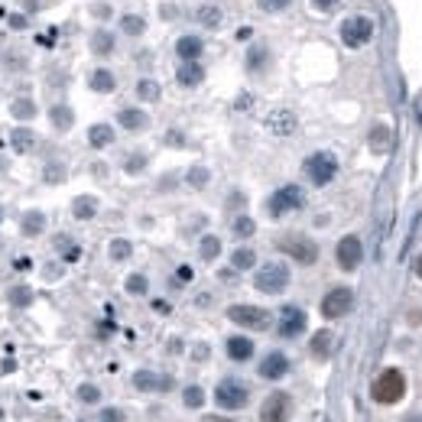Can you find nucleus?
<instances>
[{
	"instance_id": "obj_1",
	"label": "nucleus",
	"mask_w": 422,
	"mask_h": 422,
	"mask_svg": "<svg viewBox=\"0 0 422 422\" xmlns=\"http://www.w3.org/2000/svg\"><path fill=\"white\" fill-rule=\"evenodd\" d=\"M371 393H373V399H377V403H383V406L399 403V399H403V393H406V377L397 371V367H390V371H383L377 380H373Z\"/></svg>"
},
{
	"instance_id": "obj_2",
	"label": "nucleus",
	"mask_w": 422,
	"mask_h": 422,
	"mask_svg": "<svg viewBox=\"0 0 422 422\" xmlns=\"http://www.w3.org/2000/svg\"><path fill=\"white\" fill-rule=\"evenodd\" d=\"M253 286L260 289V293H267V295L283 293V289L289 286V267L286 263H279V260L263 263L260 270H257V276H253Z\"/></svg>"
},
{
	"instance_id": "obj_3",
	"label": "nucleus",
	"mask_w": 422,
	"mask_h": 422,
	"mask_svg": "<svg viewBox=\"0 0 422 422\" xmlns=\"http://www.w3.org/2000/svg\"><path fill=\"white\" fill-rule=\"evenodd\" d=\"M247 399H250V390H247L244 380H237V377L221 380L218 390H215V403L221 409H241V406H247Z\"/></svg>"
},
{
	"instance_id": "obj_4",
	"label": "nucleus",
	"mask_w": 422,
	"mask_h": 422,
	"mask_svg": "<svg viewBox=\"0 0 422 422\" xmlns=\"http://www.w3.org/2000/svg\"><path fill=\"white\" fill-rule=\"evenodd\" d=\"M302 169H305V176H309V182L321 188L338 176V160L331 156V153H312V156L305 160Z\"/></svg>"
},
{
	"instance_id": "obj_5",
	"label": "nucleus",
	"mask_w": 422,
	"mask_h": 422,
	"mask_svg": "<svg viewBox=\"0 0 422 422\" xmlns=\"http://www.w3.org/2000/svg\"><path fill=\"white\" fill-rule=\"evenodd\" d=\"M302 205H305V192H302V188H299V186H283V188H276V192L270 195L267 211H270L273 218H283V215L302 208Z\"/></svg>"
},
{
	"instance_id": "obj_6",
	"label": "nucleus",
	"mask_w": 422,
	"mask_h": 422,
	"mask_svg": "<svg viewBox=\"0 0 422 422\" xmlns=\"http://www.w3.org/2000/svg\"><path fill=\"white\" fill-rule=\"evenodd\" d=\"M371 36H373L371 17H347L345 23H341V42H345L347 49H361V46H367Z\"/></svg>"
},
{
	"instance_id": "obj_7",
	"label": "nucleus",
	"mask_w": 422,
	"mask_h": 422,
	"mask_svg": "<svg viewBox=\"0 0 422 422\" xmlns=\"http://www.w3.org/2000/svg\"><path fill=\"white\" fill-rule=\"evenodd\" d=\"M228 319L234 321V325H241V328H253V331L270 328V312L260 309V305H231Z\"/></svg>"
},
{
	"instance_id": "obj_8",
	"label": "nucleus",
	"mask_w": 422,
	"mask_h": 422,
	"mask_svg": "<svg viewBox=\"0 0 422 422\" xmlns=\"http://www.w3.org/2000/svg\"><path fill=\"white\" fill-rule=\"evenodd\" d=\"M351 305H354V293L347 286H335L321 299V315H325V319H341V315L351 312Z\"/></svg>"
},
{
	"instance_id": "obj_9",
	"label": "nucleus",
	"mask_w": 422,
	"mask_h": 422,
	"mask_svg": "<svg viewBox=\"0 0 422 422\" xmlns=\"http://www.w3.org/2000/svg\"><path fill=\"white\" fill-rule=\"evenodd\" d=\"M335 257H338V267H341V270H345V273H354L357 267H361V260H364V244H361V237H354V234L341 237V241H338Z\"/></svg>"
},
{
	"instance_id": "obj_10",
	"label": "nucleus",
	"mask_w": 422,
	"mask_h": 422,
	"mask_svg": "<svg viewBox=\"0 0 422 422\" xmlns=\"http://www.w3.org/2000/svg\"><path fill=\"white\" fill-rule=\"evenodd\" d=\"M293 416V399L286 393H270L260 406V422H289Z\"/></svg>"
},
{
	"instance_id": "obj_11",
	"label": "nucleus",
	"mask_w": 422,
	"mask_h": 422,
	"mask_svg": "<svg viewBox=\"0 0 422 422\" xmlns=\"http://www.w3.org/2000/svg\"><path fill=\"white\" fill-rule=\"evenodd\" d=\"M279 247H283L295 263H302V267H312V263L319 260V247H315V241H309V237H286Z\"/></svg>"
},
{
	"instance_id": "obj_12",
	"label": "nucleus",
	"mask_w": 422,
	"mask_h": 422,
	"mask_svg": "<svg viewBox=\"0 0 422 422\" xmlns=\"http://www.w3.org/2000/svg\"><path fill=\"white\" fill-rule=\"evenodd\" d=\"M276 331L283 338H295L305 331V312L299 305H283V312H279V321H276Z\"/></svg>"
},
{
	"instance_id": "obj_13",
	"label": "nucleus",
	"mask_w": 422,
	"mask_h": 422,
	"mask_svg": "<svg viewBox=\"0 0 422 422\" xmlns=\"http://www.w3.org/2000/svg\"><path fill=\"white\" fill-rule=\"evenodd\" d=\"M295 127H299V120H295V114H293V110H286V108L270 110V117H267V130L276 134V136L295 134Z\"/></svg>"
},
{
	"instance_id": "obj_14",
	"label": "nucleus",
	"mask_w": 422,
	"mask_h": 422,
	"mask_svg": "<svg viewBox=\"0 0 422 422\" xmlns=\"http://www.w3.org/2000/svg\"><path fill=\"white\" fill-rule=\"evenodd\" d=\"M286 373H289V357L286 354L270 351V354L263 357V364H260V377L263 380H279V377H286Z\"/></svg>"
},
{
	"instance_id": "obj_15",
	"label": "nucleus",
	"mask_w": 422,
	"mask_h": 422,
	"mask_svg": "<svg viewBox=\"0 0 422 422\" xmlns=\"http://www.w3.org/2000/svg\"><path fill=\"white\" fill-rule=\"evenodd\" d=\"M134 387L143 390V393H160V390L172 387V377H160V373H153V371H136L134 373Z\"/></svg>"
},
{
	"instance_id": "obj_16",
	"label": "nucleus",
	"mask_w": 422,
	"mask_h": 422,
	"mask_svg": "<svg viewBox=\"0 0 422 422\" xmlns=\"http://www.w3.org/2000/svg\"><path fill=\"white\" fill-rule=\"evenodd\" d=\"M88 88L98 91V94H110L114 88H117V78H114L110 68H94L91 75H88Z\"/></svg>"
},
{
	"instance_id": "obj_17",
	"label": "nucleus",
	"mask_w": 422,
	"mask_h": 422,
	"mask_svg": "<svg viewBox=\"0 0 422 422\" xmlns=\"http://www.w3.org/2000/svg\"><path fill=\"white\" fill-rule=\"evenodd\" d=\"M202 49H205V42L198 39V36H182V39L176 42V56L182 62H198Z\"/></svg>"
},
{
	"instance_id": "obj_18",
	"label": "nucleus",
	"mask_w": 422,
	"mask_h": 422,
	"mask_svg": "<svg viewBox=\"0 0 422 422\" xmlns=\"http://www.w3.org/2000/svg\"><path fill=\"white\" fill-rule=\"evenodd\" d=\"M117 120H120V127H124V130H130V134H136V130H146V127H150V117H146L143 110H136V108H124L117 114Z\"/></svg>"
},
{
	"instance_id": "obj_19",
	"label": "nucleus",
	"mask_w": 422,
	"mask_h": 422,
	"mask_svg": "<svg viewBox=\"0 0 422 422\" xmlns=\"http://www.w3.org/2000/svg\"><path fill=\"white\" fill-rule=\"evenodd\" d=\"M202 78H205V68L198 62H182V68L176 72V82L182 88H195V84H202Z\"/></svg>"
},
{
	"instance_id": "obj_20",
	"label": "nucleus",
	"mask_w": 422,
	"mask_h": 422,
	"mask_svg": "<svg viewBox=\"0 0 422 422\" xmlns=\"http://www.w3.org/2000/svg\"><path fill=\"white\" fill-rule=\"evenodd\" d=\"M228 357L231 361H250L253 357V341L244 335H234L228 338Z\"/></svg>"
},
{
	"instance_id": "obj_21",
	"label": "nucleus",
	"mask_w": 422,
	"mask_h": 422,
	"mask_svg": "<svg viewBox=\"0 0 422 422\" xmlns=\"http://www.w3.org/2000/svg\"><path fill=\"white\" fill-rule=\"evenodd\" d=\"M88 143H91L94 150L110 146V143H114V127H110V124H94L91 130H88Z\"/></svg>"
},
{
	"instance_id": "obj_22",
	"label": "nucleus",
	"mask_w": 422,
	"mask_h": 422,
	"mask_svg": "<svg viewBox=\"0 0 422 422\" xmlns=\"http://www.w3.org/2000/svg\"><path fill=\"white\" fill-rule=\"evenodd\" d=\"M10 146L17 153H30L36 146V134L30 127H17V130H10Z\"/></svg>"
},
{
	"instance_id": "obj_23",
	"label": "nucleus",
	"mask_w": 422,
	"mask_h": 422,
	"mask_svg": "<svg viewBox=\"0 0 422 422\" xmlns=\"http://www.w3.org/2000/svg\"><path fill=\"white\" fill-rule=\"evenodd\" d=\"M72 215H75L78 221H88L98 215V198L94 195H78L75 202H72Z\"/></svg>"
},
{
	"instance_id": "obj_24",
	"label": "nucleus",
	"mask_w": 422,
	"mask_h": 422,
	"mask_svg": "<svg viewBox=\"0 0 422 422\" xmlns=\"http://www.w3.org/2000/svg\"><path fill=\"white\" fill-rule=\"evenodd\" d=\"M42 228H46V215H42V211H26L23 221H20V231H23V237L42 234Z\"/></svg>"
},
{
	"instance_id": "obj_25",
	"label": "nucleus",
	"mask_w": 422,
	"mask_h": 422,
	"mask_svg": "<svg viewBox=\"0 0 422 422\" xmlns=\"http://www.w3.org/2000/svg\"><path fill=\"white\" fill-rule=\"evenodd\" d=\"M195 20H198L202 26H208V30H218L221 20H224V13H221V7H215V4H205V7H198Z\"/></svg>"
},
{
	"instance_id": "obj_26",
	"label": "nucleus",
	"mask_w": 422,
	"mask_h": 422,
	"mask_svg": "<svg viewBox=\"0 0 422 422\" xmlns=\"http://www.w3.org/2000/svg\"><path fill=\"white\" fill-rule=\"evenodd\" d=\"M49 117H52L56 130H72V124H75V114H72V108H65V104H56V108L49 110Z\"/></svg>"
},
{
	"instance_id": "obj_27",
	"label": "nucleus",
	"mask_w": 422,
	"mask_h": 422,
	"mask_svg": "<svg viewBox=\"0 0 422 422\" xmlns=\"http://www.w3.org/2000/svg\"><path fill=\"white\" fill-rule=\"evenodd\" d=\"M390 143H393V134H390V127L377 124V127L371 130V150H373V153H383V150H390Z\"/></svg>"
},
{
	"instance_id": "obj_28",
	"label": "nucleus",
	"mask_w": 422,
	"mask_h": 422,
	"mask_svg": "<svg viewBox=\"0 0 422 422\" xmlns=\"http://www.w3.org/2000/svg\"><path fill=\"white\" fill-rule=\"evenodd\" d=\"M160 82H153V78H140V82H136V98H140V101H160Z\"/></svg>"
},
{
	"instance_id": "obj_29",
	"label": "nucleus",
	"mask_w": 422,
	"mask_h": 422,
	"mask_svg": "<svg viewBox=\"0 0 422 422\" xmlns=\"http://www.w3.org/2000/svg\"><path fill=\"white\" fill-rule=\"evenodd\" d=\"M91 52H98V56H110V52H114V36H110L108 30H98V33L91 36Z\"/></svg>"
},
{
	"instance_id": "obj_30",
	"label": "nucleus",
	"mask_w": 422,
	"mask_h": 422,
	"mask_svg": "<svg viewBox=\"0 0 422 422\" xmlns=\"http://www.w3.org/2000/svg\"><path fill=\"white\" fill-rule=\"evenodd\" d=\"M120 30H124L127 36H140L146 30V20L136 17V13H124V17H120Z\"/></svg>"
},
{
	"instance_id": "obj_31",
	"label": "nucleus",
	"mask_w": 422,
	"mask_h": 422,
	"mask_svg": "<svg viewBox=\"0 0 422 422\" xmlns=\"http://www.w3.org/2000/svg\"><path fill=\"white\" fill-rule=\"evenodd\" d=\"M198 253H202V260H218L221 253V241L215 234H205L202 244H198Z\"/></svg>"
},
{
	"instance_id": "obj_32",
	"label": "nucleus",
	"mask_w": 422,
	"mask_h": 422,
	"mask_svg": "<svg viewBox=\"0 0 422 422\" xmlns=\"http://www.w3.org/2000/svg\"><path fill=\"white\" fill-rule=\"evenodd\" d=\"M267 59H270V52L263 49V46H250V52H247V68H250V72H263Z\"/></svg>"
},
{
	"instance_id": "obj_33",
	"label": "nucleus",
	"mask_w": 422,
	"mask_h": 422,
	"mask_svg": "<svg viewBox=\"0 0 422 422\" xmlns=\"http://www.w3.org/2000/svg\"><path fill=\"white\" fill-rule=\"evenodd\" d=\"M231 263H234V270H250L253 263H257V253H253L250 247H237L234 257H231Z\"/></svg>"
},
{
	"instance_id": "obj_34",
	"label": "nucleus",
	"mask_w": 422,
	"mask_h": 422,
	"mask_svg": "<svg viewBox=\"0 0 422 422\" xmlns=\"http://www.w3.org/2000/svg\"><path fill=\"white\" fill-rule=\"evenodd\" d=\"M10 114L17 120H30V117H36V104L30 101V98H20V101L10 104Z\"/></svg>"
},
{
	"instance_id": "obj_35",
	"label": "nucleus",
	"mask_w": 422,
	"mask_h": 422,
	"mask_svg": "<svg viewBox=\"0 0 422 422\" xmlns=\"http://www.w3.org/2000/svg\"><path fill=\"white\" fill-rule=\"evenodd\" d=\"M7 299H10V305H17V309H26V305L33 302V289H30V286H13V289H10Z\"/></svg>"
},
{
	"instance_id": "obj_36",
	"label": "nucleus",
	"mask_w": 422,
	"mask_h": 422,
	"mask_svg": "<svg viewBox=\"0 0 422 422\" xmlns=\"http://www.w3.org/2000/svg\"><path fill=\"white\" fill-rule=\"evenodd\" d=\"M331 351V331H319V335L312 338V354L315 357H325Z\"/></svg>"
},
{
	"instance_id": "obj_37",
	"label": "nucleus",
	"mask_w": 422,
	"mask_h": 422,
	"mask_svg": "<svg viewBox=\"0 0 422 422\" xmlns=\"http://www.w3.org/2000/svg\"><path fill=\"white\" fill-rule=\"evenodd\" d=\"M146 289H150V283H146L143 273H130V276H127V293L130 295H143Z\"/></svg>"
},
{
	"instance_id": "obj_38",
	"label": "nucleus",
	"mask_w": 422,
	"mask_h": 422,
	"mask_svg": "<svg viewBox=\"0 0 422 422\" xmlns=\"http://www.w3.org/2000/svg\"><path fill=\"white\" fill-rule=\"evenodd\" d=\"M208 179H211V172L205 166H192V169H188V186H192V188H205V186H208Z\"/></svg>"
},
{
	"instance_id": "obj_39",
	"label": "nucleus",
	"mask_w": 422,
	"mask_h": 422,
	"mask_svg": "<svg viewBox=\"0 0 422 422\" xmlns=\"http://www.w3.org/2000/svg\"><path fill=\"white\" fill-rule=\"evenodd\" d=\"M130 253H134L130 241H110V260H130Z\"/></svg>"
},
{
	"instance_id": "obj_40",
	"label": "nucleus",
	"mask_w": 422,
	"mask_h": 422,
	"mask_svg": "<svg viewBox=\"0 0 422 422\" xmlns=\"http://www.w3.org/2000/svg\"><path fill=\"white\" fill-rule=\"evenodd\" d=\"M182 403H186L188 409H198V406L205 403V393H202V387H186V393H182Z\"/></svg>"
},
{
	"instance_id": "obj_41",
	"label": "nucleus",
	"mask_w": 422,
	"mask_h": 422,
	"mask_svg": "<svg viewBox=\"0 0 422 422\" xmlns=\"http://www.w3.org/2000/svg\"><path fill=\"white\" fill-rule=\"evenodd\" d=\"M253 231H257V224H253V218H247V215H241V218H234V234H237V237H253Z\"/></svg>"
},
{
	"instance_id": "obj_42",
	"label": "nucleus",
	"mask_w": 422,
	"mask_h": 422,
	"mask_svg": "<svg viewBox=\"0 0 422 422\" xmlns=\"http://www.w3.org/2000/svg\"><path fill=\"white\" fill-rule=\"evenodd\" d=\"M78 399H82V403H98V399H101V390L91 387V383H82V387H78Z\"/></svg>"
},
{
	"instance_id": "obj_43",
	"label": "nucleus",
	"mask_w": 422,
	"mask_h": 422,
	"mask_svg": "<svg viewBox=\"0 0 422 422\" xmlns=\"http://www.w3.org/2000/svg\"><path fill=\"white\" fill-rule=\"evenodd\" d=\"M293 0H260V7L267 10V13H276V10H286Z\"/></svg>"
},
{
	"instance_id": "obj_44",
	"label": "nucleus",
	"mask_w": 422,
	"mask_h": 422,
	"mask_svg": "<svg viewBox=\"0 0 422 422\" xmlns=\"http://www.w3.org/2000/svg\"><path fill=\"white\" fill-rule=\"evenodd\" d=\"M143 166H146V156H143V153H134V156L127 160V172H140Z\"/></svg>"
},
{
	"instance_id": "obj_45",
	"label": "nucleus",
	"mask_w": 422,
	"mask_h": 422,
	"mask_svg": "<svg viewBox=\"0 0 422 422\" xmlns=\"http://www.w3.org/2000/svg\"><path fill=\"white\" fill-rule=\"evenodd\" d=\"M101 422H124V413H120V409H104Z\"/></svg>"
},
{
	"instance_id": "obj_46",
	"label": "nucleus",
	"mask_w": 422,
	"mask_h": 422,
	"mask_svg": "<svg viewBox=\"0 0 422 422\" xmlns=\"http://www.w3.org/2000/svg\"><path fill=\"white\" fill-rule=\"evenodd\" d=\"M315 4V10H321V13H328V10H335L341 0H312Z\"/></svg>"
},
{
	"instance_id": "obj_47",
	"label": "nucleus",
	"mask_w": 422,
	"mask_h": 422,
	"mask_svg": "<svg viewBox=\"0 0 422 422\" xmlns=\"http://www.w3.org/2000/svg\"><path fill=\"white\" fill-rule=\"evenodd\" d=\"M62 176H65V169H59V166H49V169H46V182H59Z\"/></svg>"
},
{
	"instance_id": "obj_48",
	"label": "nucleus",
	"mask_w": 422,
	"mask_h": 422,
	"mask_svg": "<svg viewBox=\"0 0 422 422\" xmlns=\"http://www.w3.org/2000/svg\"><path fill=\"white\" fill-rule=\"evenodd\" d=\"M176 279H179V283H188V279H192V270H188V267H179Z\"/></svg>"
},
{
	"instance_id": "obj_49",
	"label": "nucleus",
	"mask_w": 422,
	"mask_h": 422,
	"mask_svg": "<svg viewBox=\"0 0 422 422\" xmlns=\"http://www.w3.org/2000/svg\"><path fill=\"white\" fill-rule=\"evenodd\" d=\"M253 104V98H241V101H237V110H247Z\"/></svg>"
},
{
	"instance_id": "obj_50",
	"label": "nucleus",
	"mask_w": 422,
	"mask_h": 422,
	"mask_svg": "<svg viewBox=\"0 0 422 422\" xmlns=\"http://www.w3.org/2000/svg\"><path fill=\"white\" fill-rule=\"evenodd\" d=\"M416 276L422 279V253H419V257H416Z\"/></svg>"
},
{
	"instance_id": "obj_51",
	"label": "nucleus",
	"mask_w": 422,
	"mask_h": 422,
	"mask_svg": "<svg viewBox=\"0 0 422 422\" xmlns=\"http://www.w3.org/2000/svg\"><path fill=\"white\" fill-rule=\"evenodd\" d=\"M205 422H231V419H221V416H205Z\"/></svg>"
},
{
	"instance_id": "obj_52",
	"label": "nucleus",
	"mask_w": 422,
	"mask_h": 422,
	"mask_svg": "<svg viewBox=\"0 0 422 422\" xmlns=\"http://www.w3.org/2000/svg\"><path fill=\"white\" fill-rule=\"evenodd\" d=\"M406 422H422V416H406Z\"/></svg>"
},
{
	"instance_id": "obj_53",
	"label": "nucleus",
	"mask_w": 422,
	"mask_h": 422,
	"mask_svg": "<svg viewBox=\"0 0 422 422\" xmlns=\"http://www.w3.org/2000/svg\"><path fill=\"white\" fill-rule=\"evenodd\" d=\"M0 221H4V205H0Z\"/></svg>"
},
{
	"instance_id": "obj_54",
	"label": "nucleus",
	"mask_w": 422,
	"mask_h": 422,
	"mask_svg": "<svg viewBox=\"0 0 422 422\" xmlns=\"http://www.w3.org/2000/svg\"><path fill=\"white\" fill-rule=\"evenodd\" d=\"M419 120H422V101H419Z\"/></svg>"
}]
</instances>
